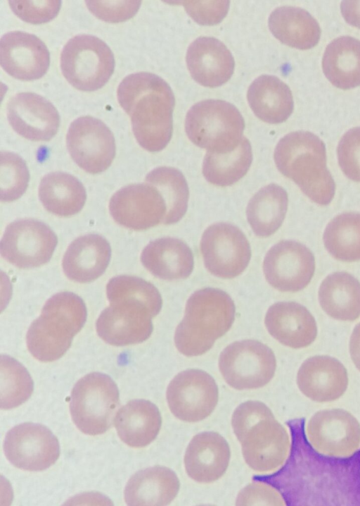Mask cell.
I'll return each instance as SVG.
<instances>
[{
  "label": "cell",
  "instance_id": "obj_3",
  "mask_svg": "<svg viewBox=\"0 0 360 506\" xmlns=\"http://www.w3.org/2000/svg\"><path fill=\"white\" fill-rule=\"evenodd\" d=\"M278 171L292 180L313 202L326 206L335 195V183L327 167L324 142L308 131L292 132L278 142L274 154Z\"/></svg>",
  "mask_w": 360,
  "mask_h": 506
},
{
  "label": "cell",
  "instance_id": "obj_38",
  "mask_svg": "<svg viewBox=\"0 0 360 506\" xmlns=\"http://www.w3.org/2000/svg\"><path fill=\"white\" fill-rule=\"evenodd\" d=\"M33 381L17 360L1 355V408H15L27 401L33 392Z\"/></svg>",
  "mask_w": 360,
  "mask_h": 506
},
{
  "label": "cell",
  "instance_id": "obj_14",
  "mask_svg": "<svg viewBox=\"0 0 360 506\" xmlns=\"http://www.w3.org/2000/svg\"><path fill=\"white\" fill-rule=\"evenodd\" d=\"M66 142L72 159L89 173L105 171L115 156L112 132L103 121L90 116L79 117L70 124Z\"/></svg>",
  "mask_w": 360,
  "mask_h": 506
},
{
  "label": "cell",
  "instance_id": "obj_1",
  "mask_svg": "<svg viewBox=\"0 0 360 506\" xmlns=\"http://www.w3.org/2000/svg\"><path fill=\"white\" fill-rule=\"evenodd\" d=\"M110 305L96 321V331L114 346L141 343L152 334L151 319L162 306L160 293L151 283L133 276L111 278L106 285Z\"/></svg>",
  "mask_w": 360,
  "mask_h": 506
},
{
  "label": "cell",
  "instance_id": "obj_47",
  "mask_svg": "<svg viewBox=\"0 0 360 506\" xmlns=\"http://www.w3.org/2000/svg\"><path fill=\"white\" fill-rule=\"evenodd\" d=\"M349 353L353 363L360 371V323L355 326L351 335Z\"/></svg>",
  "mask_w": 360,
  "mask_h": 506
},
{
  "label": "cell",
  "instance_id": "obj_15",
  "mask_svg": "<svg viewBox=\"0 0 360 506\" xmlns=\"http://www.w3.org/2000/svg\"><path fill=\"white\" fill-rule=\"evenodd\" d=\"M4 451L15 467L39 471L55 464L60 455V446L47 427L27 422L14 426L7 433Z\"/></svg>",
  "mask_w": 360,
  "mask_h": 506
},
{
  "label": "cell",
  "instance_id": "obj_2",
  "mask_svg": "<svg viewBox=\"0 0 360 506\" xmlns=\"http://www.w3.org/2000/svg\"><path fill=\"white\" fill-rule=\"evenodd\" d=\"M117 93L120 105L131 117L141 147L150 152L165 148L172 135L175 106L167 82L153 73H134L122 80Z\"/></svg>",
  "mask_w": 360,
  "mask_h": 506
},
{
  "label": "cell",
  "instance_id": "obj_16",
  "mask_svg": "<svg viewBox=\"0 0 360 506\" xmlns=\"http://www.w3.org/2000/svg\"><path fill=\"white\" fill-rule=\"evenodd\" d=\"M109 209L116 223L135 230L163 223L167 205L160 191L150 183L131 184L111 197Z\"/></svg>",
  "mask_w": 360,
  "mask_h": 506
},
{
  "label": "cell",
  "instance_id": "obj_42",
  "mask_svg": "<svg viewBox=\"0 0 360 506\" xmlns=\"http://www.w3.org/2000/svg\"><path fill=\"white\" fill-rule=\"evenodd\" d=\"M13 13L21 20L41 24L49 22L58 13L61 2L58 0L49 1H9Z\"/></svg>",
  "mask_w": 360,
  "mask_h": 506
},
{
  "label": "cell",
  "instance_id": "obj_22",
  "mask_svg": "<svg viewBox=\"0 0 360 506\" xmlns=\"http://www.w3.org/2000/svg\"><path fill=\"white\" fill-rule=\"evenodd\" d=\"M231 458L229 443L214 431L200 433L188 443L184 458L187 475L200 483H211L226 472Z\"/></svg>",
  "mask_w": 360,
  "mask_h": 506
},
{
  "label": "cell",
  "instance_id": "obj_18",
  "mask_svg": "<svg viewBox=\"0 0 360 506\" xmlns=\"http://www.w3.org/2000/svg\"><path fill=\"white\" fill-rule=\"evenodd\" d=\"M240 443L245 463L259 473L272 472L282 467L291 445L287 429L275 418L253 426Z\"/></svg>",
  "mask_w": 360,
  "mask_h": 506
},
{
  "label": "cell",
  "instance_id": "obj_11",
  "mask_svg": "<svg viewBox=\"0 0 360 506\" xmlns=\"http://www.w3.org/2000/svg\"><path fill=\"white\" fill-rule=\"evenodd\" d=\"M200 252L205 266L212 275L233 278L247 268L251 258L250 243L236 226L217 223L204 231Z\"/></svg>",
  "mask_w": 360,
  "mask_h": 506
},
{
  "label": "cell",
  "instance_id": "obj_35",
  "mask_svg": "<svg viewBox=\"0 0 360 506\" xmlns=\"http://www.w3.org/2000/svg\"><path fill=\"white\" fill-rule=\"evenodd\" d=\"M252 161V147L243 137L237 147L225 152H207L202 163V173L211 184L226 187L233 185L248 171Z\"/></svg>",
  "mask_w": 360,
  "mask_h": 506
},
{
  "label": "cell",
  "instance_id": "obj_9",
  "mask_svg": "<svg viewBox=\"0 0 360 506\" xmlns=\"http://www.w3.org/2000/svg\"><path fill=\"white\" fill-rule=\"evenodd\" d=\"M219 369L226 383L236 390L266 385L273 378L276 359L266 345L255 340L234 342L221 352Z\"/></svg>",
  "mask_w": 360,
  "mask_h": 506
},
{
  "label": "cell",
  "instance_id": "obj_20",
  "mask_svg": "<svg viewBox=\"0 0 360 506\" xmlns=\"http://www.w3.org/2000/svg\"><path fill=\"white\" fill-rule=\"evenodd\" d=\"M7 117L17 133L32 141L50 140L60 125V116L54 106L32 92H20L11 98Z\"/></svg>",
  "mask_w": 360,
  "mask_h": 506
},
{
  "label": "cell",
  "instance_id": "obj_13",
  "mask_svg": "<svg viewBox=\"0 0 360 506\" xmlns=\"http://www.w3.org/2000/svg\"><path fill=\"white\" fill-rule=\"evenodd\" d=\"M306 436L314 449L333 457H348L360 448V424L343 409L316 412L306 426Z\"/></svg>",
  "mask_w": 360,
  "mask_h": 506
},
{
  "label": "cell",
  "instance_id": "obj_30",
  "mask_svg": "<svg viewBox=\"0 0 360 506\" xmlns=\"http://www.w3.org/2000/svg\"><path fill=\"white\" fill-rule=\"evenodd\" d=\"M269 27L283 44L299 49L315 47L320 39L318 22L307 11L295 6H281L269 18Z\"/></svg>",
  "mask_w": 360,
  "mask_h": 506
},
{
  "label": "cell",
  "instance_id": "obj_25",
  "mask_svg": "<svg viewBox=\"0 0 360 506\" xmlns=\"http://www.w3.org/2000/svg\"><path fill=\"white\" fill-rule=\"evenodd\" d=\"M110 257L111 248L104 237L86 235L75 239L68 247L63 259V271L71 280L89 283L105 271Z\"/></svg>",
  "mask_w": 360,
  "mask_h": 506
},
{
  "label": "cell",
  "instance_id": "obj_33",
  "mask_svg": "<svg viewBox=\"0 0 360 506\" xmlns=\"http://www.w3.org/2000/svg\"><path fill=\"white\" fill-rule=\"evenodd\" d=\"M39 196L48 211L63 217L79 213L86 199L82 183L75 176L63 172H53L44 176Z\"/></svg>",
  "mask_w": 360,
  "mask_h": 506
},
{
  "label": "cell",
  "instance_id": "obj_26",
  "mask_svg": "<svg viewBox=\"0 0 360 506\" xmlns=\"http://www.w3.org/2000/svg\"><path fill=\"white\" fill-rule=\"evenodd\" d=\"M141 261L153 276L167 280L186 279L194 268L191 248L183 240L170 237L148 243L142 251Z\"/></svg>",
  "mask_w": 360,
  "mask_h": 506
},
{
  "label": "cell",
  "instance_id": "obj_43",
  "mask_svg": "<svg viewBox=\"0 0 360 506\" xmlns=\"http://www.w3.org/2000/svg\"><path fill=\"white\" fill-rule=\"evenodd\" d=\"M89 10L98 18L120 23L132 18L138 11L141 1H86Z\"/></svg>",
  "mask_w": 360,
  "mask_h": 506
},
{
  "label": "cell",
  "instance_id": "obj_4",
  "mask_svg": "<svg viewBox=\"0 0 360 506\" xmlns=\"http://www.w3.org/2000/svg\"><path fill=\"white\" fill-rule=\"evenodd\" d=\"M235 313L233 301L222 290L195 291L187 300L184 317L175 331L176 349L187 357L206 353L231 328Z\"/></svg>",
  "mask_w": 360,
  "mask_h": 506
},
{
  "label": "cell",
  "instance_id": "obj_28",
  "mask_svg": "<svg viewBox=\"0 0 360 506\" xmlns=\"http://www.w3.org/2000/svg\"><path fill=\"white\" fill-rule=\"evenodd\" d=\"M114 422L122 442L132 448H143L158 435L162 416L159 409L150 401L134 400L118 410Z\"/></svg>",
  "mask_w": 360,
  "mask_h": 506
},
{
  "label": "cell",
  "instance_id": "obj_23",
  "mask_svg": "<svg viewBox=\"0 0 360 506\" xmlns=\"http://www.w3.org/2000/svg\"><path fill=\"white\" fill-rule=\"evenodd\" d=\"M186 65L200 85L216 87L226 83L234 71V58L224 43L212 37H200L188 48Z\"/></svg>",
  "mask_w": 360,
  "mask_h": 506
},
{
  "label": "cell",
  "instance_id": "obj_46",
  "mask_svg": "<svg viewBox=\"0 0 360 506\" xmlns=\"http://www.w3.org/2000/svg\"><path fill=\"white\" fill-rule=\"evenodd\" d=\"M340 8L345 20L360 29V1H344Z\"/></svg>",
  "mask_w": 360,
  "mask_h": 506
},
{
  "label": "cell",
  "instance_id": "obj_31",
  "mask_svg": "<svg viewBox=\"0 0 360 506\" xmlns=\"http://www.w3.org/2000/svg\"><path fill=\"white\" fill-rule=\"evenodd\" d=\"M321 308L330 316L354 321L360 316V282L347 272L328 275L319 290Z\"/></svg>",
  "mask_w": 360,
  "mask_h": 506
},
{
  "label": "cell",
  "instance_id": "obj_8",
  "mask_svg": "<svg viewBox=\"0 0 360 506\" xmlns=\"http://www.w3.org/2000/svg\"><path fill=\"white\" fill-rule=\"evenodd\" d=\"M60 68L68 82L77 90L92 92L103 87L115 68L109 47L89 35H77L64 46Z\"/></svg>",
  "mask_w": 360,
  "mask_h": 506
},
{
  "label": "cell",
  "instance_id": "obj_37",
  "mask_svg": "<svg viewBox=\"0 0 360 506\" xmlns=\"http://www.w3.org/2000/svg\"><path fill=\"white\" fill-rule=\"evenodd\" d=\"M146 182L158 188L165 200L167 214L163 224L180 221L186 212L189 196L183 173L175 168L161 166L148 173Z\"/></svg>",
  "mask_w": 360,
  "mask_h": 506
},
{
  "label": "cell",
  "instance_id": "obj_19",
  "mask_svg": "<svg viewBox=\"0 0 360 506\" xmlns=\"http://www.w3.org/2000/svg\"><path fill=\"white\" fill-rule=\"evenodd\" d=\"M0 63L8 74L16 79L34 80L46 73L50 63L49 51L37 36L12 31L1 39Z\"/></svg>",
  "mask_w": 360,
  "mask_h": 506
},
{
  "label": "cell",
  "instance_id": "obj_24",
  "mask_svg": "<svg viewBox=\"0 0 360 506\" xmlns=\"http://www.w3.org/2000/svg\"><path fill=\"white\" fill-rule=\"evenodd\" d=\"M264 323L273 338L293 349L309 346L317 335L315 319L305 307L295 302L272 304Z\"/></svg>",
  "mask_w": 360,
  "mask_h": 506
},
{
  "label": "cell",
  "instance_id": "obj_5",
  "mask_svg": "<svg viewBox=\"0 0 360 506\" xmlns=\"http://www.w3.org/2000/svg\"><path fill=\"white\" fill-rule=\"evenodd\" d=\"M86 316V305L78 295L71 292L54 295L28 329L26 343L29 352L44 362L60 359L82 328Z\"/></svg>",
  "mask_w": 360,
  "mask_h": 506
},
{
  "label": "cell",
  "instance_id": "obj_34",
  "mask_svg": "<svg viewBox=\"0 0 360 506\" xmlns=\"http://www.w3.org/2000/svg\"><path fill=\"white\" fill-rule=\"evenodd\" d=\"M288 205L287 192L280 185L269 184L250 200L246 215L254 233L261 237L273 235L282 225Z\"/></svg>",
  "mask_w": 360,
  "mask_h": 506
},
{
  "label": "cell",
  "instance_id": "obj_27",
  "mask_svg": "<svg viewBox=\"0 0 360 506\" xmlns=\"http://www.w3.org/2000/svg\"><path fill=\"white\" fill-rule=\"evenodd\" d=\"M179 488L175 472L157 465L140 470L129 479L124 500L128 505H167L175 499Z\"/></svg>",
  "mask_w": 360,
  "mask_h": 506
},
{
  "label": "cell",
  "instance_id": "obj_6",
  "mask_svg": "<svg viewBox=\"0 0 360 506\" xmlns=\"http://www.w3.org/2000/svg\"><path fill=\"white\" fill-rule=\"evenodd\" d=\"M245 121L238 109L223 100L207 99L187 112L185 130L196 146L210 152L231 151L243 138Z\"/></svg>",
  "mask_w": 360,
  "mask_h": 506
},
{
  "label": "cell",
  "instance_id": "obj_21",
  "mask_svg": "<svg viewBox=\"0 0 360 506\" xmlns=\"http://www.w3.org/2000/svg\"><path fill=\"white\" fill-rule=\"evenodd\" d=\"M346 368L337 359L317 355L307 359L297 374V384L304 395L317 402L342 397L348 386Z\"/></svg>",
  "mask_w": 360,
  "mask_h": 506
},
{
  "label": "cell",
  "instance_id": "obj_10",
  "mask_svg": "<svg viewBox=\"0 0 360 506\" xmlns=\"http://www.w3.org/2000/svg\"><path fill=\"white\" fill-rule=\"evenodd\" d=\"M55 233L44 223L25 218L10 223L1 243V257L20 269H31L48 263L57 245Z\"/></svg>",
  "mask_w": 360,
  "mask_h": 506
},
{
  "label": "cell",
  "instance_id": "obj_45",
  "mask_svg": "<svg viewBox=\"0 0 360 506\" xmlns=\"http://www.w3.org/2000/svg\"><path fill=\"white\" fill-rule=\"evenodd\" d=\"M188 14L198 23L212 25L220 23L226 16L229 1H185Z\"/></svg>",
  "mask_w": 360,
  "mask_h": 506
},
{
  "label": "cell",
  "instance_id": "obj_41",
  "mask_svg": "<svg viewBox=\"0 0 360 506\" xmlns=\"http://www.w3.org/2000/svg\"><path fill=\"white\" fill-rule=\"evenodd\" d=\"M274 418L271 410L259 400H248L239 405L233 411L231 425L239 442L255 424L266 419Z\"/></svg>",
  "mask_w": 360,
  "mask_h": 506
},
{
  "label": "cell",
  "instance_id": "obj_39",
  "mask_svg": "<svg viewBox=\"0 0 360 506\" xmlns=\"http://www.w3.org/2000/svg\"><path fill=\"white\" fill-rule=\"evenodd\" d=\"M0 161V199L2 202H13L25 192L30 173L25 161L13 152L1 151Z\"/></svg>",
  "mask_w": 360,
  "mask_h": 506
},
{
  "label": "cell",
  "instance_id": "obj_29",
  "mask_svg": "<svg viewBox=\"0 0 360 506\" xmlns=\"http://www.w3.org/2000/svg\"><path fill=\"white\" fill-rule=\"evenodd\" d=\"M247 98L255 116L268 123H283L293 111L290 87L274 75H262L256 78L248 88Z\"/></svg>",
  "mask_w": 360,
  "mask_h": 506
},
{
  "label": "cell",
  "instance_id": "obj_12",
  "mask_svg": "<svg viewBox=\"0 0 360 506\" xmlns=\"http://www.w3.org/2000/svg\"><path fill=\"white\" fill-rule=\"evenodd\" d=\"M166 397L176 418L194 423L204 420L214 410L219 390L209 374L201 369H190L179 373L170 381Z\"/></svg>",
  "mask_w": 360,
  "mask_h": 506
},
{
  "label": "cell",
  "instance_id": "obj_40",
  "mask_svg": "<svg viewBox=\"0 0 360 506\" xmlns=\"http://www.w3.org/2000/svg\"><path fill=\"white\" fill-rule=\"evenodd\" d=\"M337 153L345 175L352 181L360 182V127L352 128L343 135Z\"/></svg>",
  "mask_w": 360,
  "mask_h": 506
},
{
  "label": "cell",
  "instance_id": "obj_44",
  "mask_svg": "<svg viewBox=\"0 0 360 506\" xmlns=\"http://www.w3.org/2000/svg\"><path fill=\"white\" fill-rule=\"evenodd\" d=\"M236 505H285L282 494L273 485L257 479L238 493Z\"/></svg>",
  "mask_w": 360,
  "mask_h": 506
},
{
  "label": "cell",
  "instance_id": "obj_17",
  "mask_svg": "<svg viewBox=\"0 0 360 506\" xmlns=\"http://www.w3.org/2000/svg\"><path fill=\"white\" fill-rule=\"evenodd\" d=\"M315 264L313 253L305 245L294 240H282L267 252L263 270L273 288L281 292H297L311 281Z\"/></svg>",
  "mask_w": 360,
  "mask_h": 506
},
{
  "label": "cell",
  "instance_id": "obj_7",
  "mask_svg": "<svg viewBox=\"0 0 360 506\" xmlns=\"http://www.w3.org/2000/svg\"><path fill=\"white\" fill-rule=\"evenodd\" d=\"M120 406L115 381L108 375L94 372L79 379L70 397L72 421L84 433L96 436L108 430Z\"/></svg>",
  "mask_w": 360,
  "mask_h": 506
},
{
  "label": "cell",
  "instance_id": "obj_36",
  "mask_svg": "<svg viewBox=\"0 0 360 506\" xmlns=\"http://www.w3.org/2000/svg\"><path fill=\"white\" fill-rule=\"evenodd\" d=\"M323 241L328 253L345 262L360 260V214L342 213L327 224Z\"/></svg>",
  "mask_w": 360,
  "mask_h": 506
},
{
  "label": "cell",
  "instance_id": "obj_32",
  "mask_svg": "<svg viewBox=\"0 0 360 506\" xmlns=\"http://www.w3.org/2000/svg\"><path fill=\"white\" fill-rule=\"evenodd\" d=\"M322 68L335 87L347 90L360 85V41L349 36L335 39L326 47Z\"/></svg>",
  "mask_w": 360,
  "mask_h": 506
}]
</instances>
